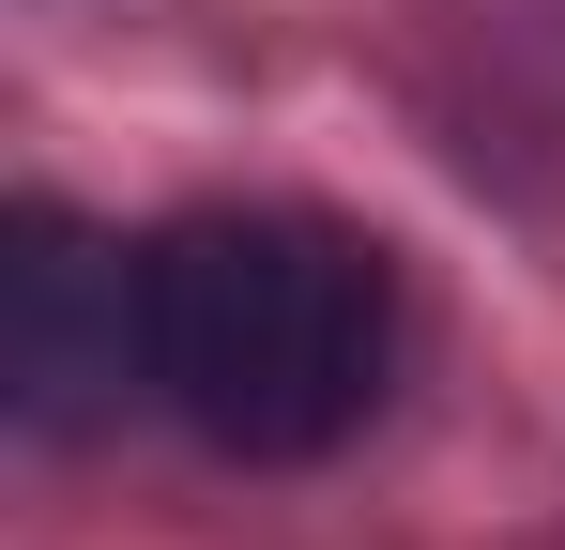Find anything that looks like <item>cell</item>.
I'll list each match as a JSON object with an SVG mask.
<instances>
[{"instance_id":"obj_1","label":"cell","mask_w":565,"mask_h":550,"mask_svg":"<svg viewBox=\"0 0 565 550\" xmlns=\"http://www.w3.org/2000/svg\"><path fill=\"white\" fill-rule=\"evenodd\" d=\"M397 290L337 214H184L153 230V398L230 458H321L367 429Z\"/></svg>"},{"instance_id":"obj_2","label":"cell","mask_w":565,"mask_h":550,"mask_svg":"<svg viewBox=\"0 0 565 550\" xmlns=\"http://www.w3.org/2000/svg\"><path fill=\"white\" fill-rule=\"evenodd\" d=\"M0 398L46 444L153 398V245H107L93 214L15 199V230H0Z\"/></svg>"}]
</instances>
